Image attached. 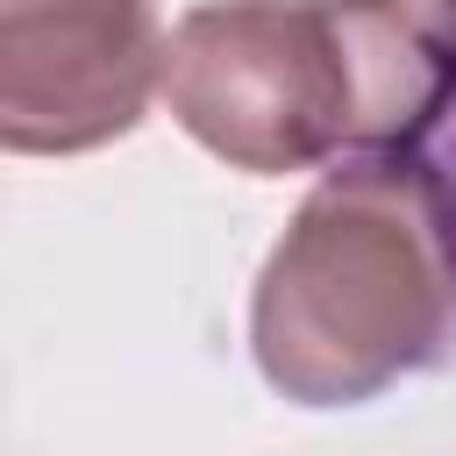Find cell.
Masks as SVG:
<instances>
[{
	"instance_id": "1",
	"label": "cell",
	"mask_w": 456,
	"mask_h": 456,
	"mask_svg": "<svg viewBox=\"0 0 456 456\" xmlns=\"http://www.w3.org/2000/svg\"><path fill=\"white\" fill-rule=\"evenodd\" d=\"M449 93L456 36L435 0H207L164 43L178 128L256 178L413 150Z\"/></svg>"
},
{
	"instance_id": "2",
	"label": "cell",
	"mask_w": 456,
	"mask_h": 456,
	"mask_svg": "<svg viewBox=\"0 0 456 456\" xmlns=\"http://www.w3.org/2000/svg\"><path fill=\"white\" fill-rule=\"evenodd\" d=\"M449 335L456 185L420 150L342 157L256 278V370L299 406H356L428 370Z\"/></svg>"
},
{
	"instance_id": "3",
	"label": "cell",
	"mask_w": 456,
	"mask_h": 456,
	"mask_svg": "<svg viewBox=\"0 0 456 456\" xmlns=\"http://www.w3.org/2000/svg\"><path fill=\"white\" fill-rule=\"evenodd\" d=\"M164 86L150 0H0V142L78 157L128 135Z\"/></svg>"
},
{
	"instance_id": "4",
	"label": "cell",
	"mask_w": 456,
	"mask_h": 456,
	"mask_svg": "<svg viewBox=\"0 0 456 456\" xmlns=\"http://www.w3.org/2000/svg\"><path fill=\"white\" fill-rule=\"evenodd\" d=\"M435 14H442V28L456 36V0H435Z\"/></svg>"
}]
</instances>
